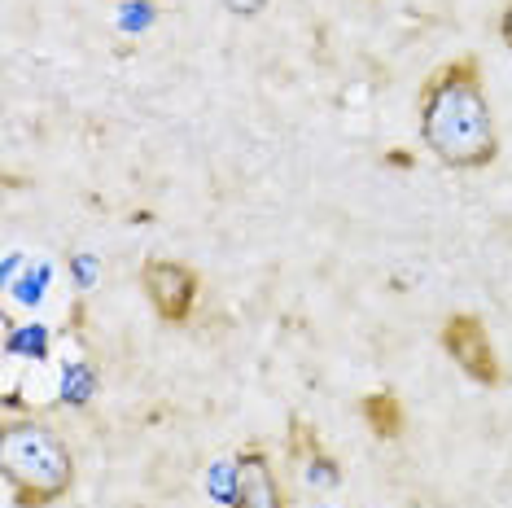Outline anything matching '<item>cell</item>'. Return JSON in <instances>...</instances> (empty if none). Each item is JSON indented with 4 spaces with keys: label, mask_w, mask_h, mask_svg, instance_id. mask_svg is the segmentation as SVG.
I'll return each instance as SVG.
<instances>
[{
    "label": "cell",
    "mask_w": 512,
    "mask_h": 508,
    "mask_svg": "<svg viewBox=\"0 0 512 508\" xmlns=\"http://www.w3.org/2000/svg\"><path fill=\"white\" fill-rule=\"evenodd\" d=\"M416 119H421V141L442 167L477 171L495 163L499 154V132L495 114L486 101V84L473 57L438 66L421 84L416 101Z\"/></svg>",
    "instance_id": "obj_1"
},
{
    "label": "cell",
    "mask_w": 512,
    "mask_h": 508,
    "mask_svg": "<svg viewBox=\"0 0 512 508\" xmlns=\"http://www.w3.org/2000/svg\"><path fill=\"white\" fill-rule=\"evenodd\" d=\"M0 473L22 508H49L75 487V456L44 421H9L0 434Z\"/></svg>",
    "instance_id": "obj_2"
},
{
    "label": "cell",
    "mask_w": 512,
    "mask_h": 508,
    "mask_svg": "<svg viewBox=\"0 0 512 508\" xmlns=\"http://www.w3.org/2000/svg\"><path fill=\"white\" fill-rule=\"evenodd\" d=\"M438 342L469 381H477V386H499L504 368H499L495 342H491V333H486V325L473 316V311H456V316L442 320Z\"/></svg>",
    "instance_id": "obj_3"
},
{
    "label": "cell",
    "mask_w": 512,
    "mask_h": 508,
    "mask_svg": "<svg viewBox=\"0 0 512 508\" xmlns=\"http://www.w3.org/2000/svg\"><path fill=\"white\" fill-rule=\"evenodd\" d=\"M141 290L149 298V307L158 311V320H167V325H184V320L193 316L197 307V290H202V281H197V272L189 263L180 259H145L141 263Z\"/></svg>",
    "instance_id": "obj_4"
},
{
    "label": "cell",
    "mask_w": 512,
    "mask_h": 508,
    "mask_svg": "<svg viewBox=\"0 0 512 508\" xmlns=\"http://www.w3.org/2000/svg\"><path fill=\"white\" fill-rule=\"evenodd\" d=\"M232 508H285V491L276 478V465L259 447L232 460Z\"/></svg>",
    "instance_id": "obj_5"
},
{
    "label": "cell",
    "mask_w": 512,
    "mask_h": 508,
    "mask_svg": "<svg viewBox=\"0 0 512 508\" xmlns=\"http://www.w3.org/2000/svg\"><path fill=\"white\" fill-rule=\"evenodd\" d=\"M359 412H364V421L372 425V434H381V438H399L403 434V408H399V399H394L390 390L368 395L364 403H359Z\"/></svg>",
    "instance_id": "obj_6"
},
{
    "label": "cell",
    "mask_w": 512,
    "mask_h": 508,
    "mask_svg": "<svg viewBox=\"0 0 512 508\" xmlns=\"http://www.w3.org/2000/svg\"><path fill=\"white\" fill-rule=\"evenodd\" d=\"M219 5H224L228 14H237V18H259L267 9V0H219Z\"/></svg>",
    "instance_id": "obj_7"
},
{
    "label": "cell",
    "mask_w": 512,
    "mask_h": 508,
    "mask_svg": "<svg viewBox=\"0 0 512 508\" xmlns=\"http://www.w3.org/2000/svg\"><path fill=\"white\" fill-rule=\"evenodd\" d=\"M499 36H504V44H508V53H512V0L504 5V14H499Z\"/></svg>",
    "instance_id": "obj_8"
}]
</instances>
